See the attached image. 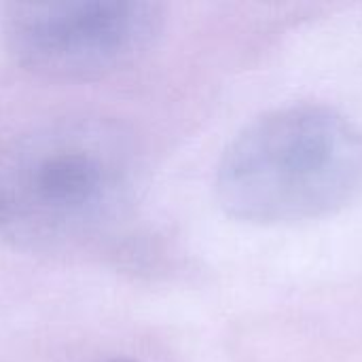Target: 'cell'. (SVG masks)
I'll return each mask as SVG.
<instances>
[{"label":"cell","instance_id":"277c9868","mask_svg":"<svg viewBox=\"0 0 362 362\" xmlns=\"http://www.w3.org/2000/svg\"><path fill=\"white\" fill-rule=\"evenodd\" d=\"M112 362H129V361H112Z\"/></svg>","mask_w":362,"mask_h":362},{"label":"cell","instance_id":"6da1fadb","mask_svg":"<svg viewBox=\"0 0 362 362\" xmlns=\"http://www.w3.org/2000/svg\"><path fill=\"white\" fill-rule=\"evenodd\" d=\"M216 197L229 216L255 225L337 214L362 197V129L322 104L269 110L223 153Z\"/></svg>","mask_w":362,"mask_h":362},{"label":"cell","instance_id":"7a4b0ae2","mask_svg":"<svg viewBox=\"0 0 362 362\" xmlns=\"http://www.w3.org/2000/svg\"><path fill=\"white\" fill-rule=\"evenodd\" d=\"M148 4L76 2L15 6L17 49L51 68L91 70L104 68L132 53L136 42L153 34L155 6Z\"/></svg>","mask_w":362,"mask_h":362},{"label":"cell","instance_id":"3957f363","mask_svg":"<svg viewBox=\"0 0 362 362\" xmlns=\"http://www.w3.org/2000/svg\"><path fill=\"white\" fill-rule=\"evenodd\" d=\"M110 170L98 155L72 148H55L34 159L28 185L36 204L55 214H74L93 208L110 187Z\"/></svg>","mask_w":362,"mask_h":362}]
</instances>
